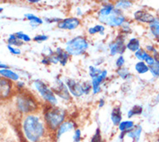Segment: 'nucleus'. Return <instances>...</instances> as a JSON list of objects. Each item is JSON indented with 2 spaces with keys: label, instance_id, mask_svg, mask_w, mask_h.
Segmentation results:
<instances>
[{
  "label": "nucleus",
  "instance_id": "5",
  "mask_svg": "<svg viewBox=\"0 0 159 142\" xmlns=\"http://www.w3.org/2000/svg\"><path fill=\"white\" fill-rule=\"evenodd\" d=\"M34 86L36 89L39 91V93L41 95V96L46 101H48L51 105H56L57 101L56 96L54 95V92L45 83L38 80V81L34 82Z\"/></svg>",
  "mask_w": 159,
  "mask_h": 142
},
{
  "label": "nucleus",
  "instance_id": "42",
  "mask_svg": "<svg viewBox=\"0 0 159 142\" xmlns=\"http://www.w3.org/2000/svg\"><path fill=\"white\" fill-rule=\"evenodd\" d=\"M25 86V83L22 82H19L18 83H17V87H19V88H22V87Z\"/></svg>",
  "mask_w": 159,
  "mask_h": 142
},
{
  "label": "nucleus",
  "instance_id": "8",
  "mask_svg": "<svg viewBox=\"0 0 159 142\" xmlns=\"http://www.w3.org/2000/svg\"><path fill=\"white\" fill-rule=\"evenodd\" d=\"M124 37H117V38L112 42L110 44V52L111 56H115L116 54H120L122 55L125 50V42H124Z\"/></svg>",
  "mask_w": 159,
  "mask_h": 142
},
{
  "label": "nucleus",
  "instance_id": "36",
  "mask_svg": "<svg viewBox=\"0 0 159 142\" xmlns=\"http://www.w3.org/2000/svg\"><path fill=\"white\" fill-rule=\"evenodd\" d=\"M8 48V49L10 50V52L13 54V55H19L21 51H20V49H17V48H13L12 46H11V45H8L7 46Z\"/></svg>",
  "mask_w": 159,
  "mask_h": 142
},
{
  "label": "nucleus",
  "instance_id": "44",
  "mask_svg": "<svg viewBox=\"0 0 159 142\" xmlns=\"http://www.w3.org/2000/svg\"><path fill=\"white\" fill-rule=\"evenodd\" d=\"M100 142H103V141H100Z\"/></svg>",
  "mask_w": 159,
  "mask_h": 142
},
{
  "label": "nucleus",
  "instance_id": "11",
  "mask_svg": "<svg viewBox=\"0 0 159 142\" xmlns=\"http://www.w3.org/2000/svg\"><path fill=\"white\" fill-rule=\"evenodd\" d=\"M75 127H76V124L74 123L73 121H65L64 123H62L60 125V127H59L56 131L57 140H59V139L62 137V135L66 134L67 132L75 129Z\"/></svg>",
  "mask_w": 159,
  "mask_h": 142
},
{
  "label": "nucleus",
  "instance_id": "38",
  "mask_svg": "<svg viewBox=\"0 0 159 142\" xmlns=\"http://www.w3.org/2000/svg\"><path fill=\"white\" fill-rule=\"evenodd\" d=\"M82 88H83V91H84V94H89V92H90V88H91V86H90L89 83H87V82H85V83H84L83 85H82Z\"/></svg>",
  "mask_w": 159,
  "mask_h": 142
},
{
  "label": "nucleus",
  "instance_id": "39",
  "mask_svg": "<svg viewBox=\"0 0 159 142\" xmlns=\"http://www.w3.org/2000/svg\"><path fill=\"white\" fill-rule=\"evenodd\" d=\"M146 49H147V50H148V51H149V52H153L154 54L157 52L155 48L153 47V46H151V45H148V46L146 47Z\"/></svg>",
  "mask_w": 159,
  "mask_h": 142
},
{
  "label": "nucleus",
  "instance_id": "27",
  "mask_svg": "<svg viewBox=\"0 0 159 142\" xmlns=\"http://www.w3.org/2000/svg\"><path fill=\"white\" fill-rule=\"evenodd\" d=\"M101 73H102V71L100 69H97V68H95L93 66H90V75L92 79L98 77L99 75H101Z\"/></svg>",
  "mask_w": 159,
  "mask_h": 142
},
{
  "label": "nucleus",
  "instance_id": "40",
  "mask_svg": "<svg viewBox=\"0 0 159 142\" xmlns=\"http://www.w3.org/2000/svg\"><path fill=\"white\" fill-rule=\"evenodd\" d=\"M0 68H1V69H8V66L6 64H4V63H1L0 64Z\"/></svg>",
  "mask_w": 159,
  "mask_h": 142
},
{
  "label": "nucleus",
  "instance_id": "30",
  "mask_svg": "<svg viewBox=\"0 0 159 142\" xmlns=\"http://www.w3.org/2000/svg\"><path fill=\"white\" fill-rule=\"evenodd\" d=\"M149 69H150V72L153 75V76L159 77V62H156L153 66L149 67Z\"/></svg>",
  "mask_w": 159,
  "mask_h": 142
},
{
  "label": "nucleus",
  "instance_id": "45",
  "mask_svg": "<svg viewBox=\"0 0 159 142\" xmlns=\"http://www.w3.org/2000/svg\"><path fill=\"white\" fill-rule=\"evenodd\" d=\"M158 142H159V141H158Z\"/></svg>",
  "mask_w": 159,
  "mask_h": 142
},
{
  "label": "nucleus",
  "instance_id": "34",
  "mask_svg": "<svg viewBox=\"0 0 159 142\" xmlns=\"http://www.w3.org/2000/svg\"><path fill=\"white\" fill-rule=\"evenodd\" d=\"M131 111L133 113L134 115H139V114H141L143 113V107L142 106H139V105H136L131 109Z\"/></svg>",
  "mask_w": 159,
  "mask_h": 142
},
{
  "label": "nucleus",
  "instance_id": "19",
  "mask_svg": "<svg viewBox=\"0 0 159 142\" xmlns=\"http://www.w3.org/2000/svg\"><path fill=\"white\" fill-rule=\"evenodd\" d=\"M0 74L4 78H7L9 80H12V81H17L19 79L18 75L14 73L11 69H1L0 70Z\"/></svg>",
  "mask_w": 159,
  "mask_h": 142
},
{
  "label": "nucleus",
  "instance_id": "6",
  "mask_svg": "<svg viewBox=\"0 0 159 142\" xmlns=\"http://www.w3.org/2000/svg\"><path fill=\"white\" fill-rule=\"evenodd\" d=\"M17 108L23 113L32 112L37 108V105L35 101L30 97L27 96H18L17 101Z\"/></svg>",
  "mask_w": 159,
  "mask_h": 142
},
{
  "label": "nucleus",
  "instance_id": "14",
  "mask_svg": "<svg viewBox=\"0 0 159 142\" xmlns=\"http://www.w3.org/2000/svg\"><path fill=\"white\" fill-rule=\"evenodd\" d=\"M143 128L141 126L136 125L135 127L131 131H129V133H127L126 136L128 138L131 139L134 142H138L141 138V134H142Z\"/></svg>",
  "mask_w": 159,
  "mask_h": 142
},
{
  "label": "nucleus",
  "instance_id": "35",
  "mask_svg": "<svg viewBox=\"0 0 159 142\" xmlns=\"http://www.w3.org/2000/svg\"><path fill=\"white\" fill-rule=\"evenodd\" d=\"M48 39L47 36H45V35H38V36H36L33 40H34L35 42H39V43H41V42H43V41H46Z\"/></svg>",
  "mask_w": 159,
  "mask_h": 142
},
{
  "label": "nucleus",
  "instance_id": "1",
  "mask_svg": "<svg viewBox=\"0 0 159 142\" xmlns=\"http://www.w3.org/2000/svg\"><path fill=\"white\" fill-rule=\"evenodd\" d=\"M45 133L42 120L36 115H28L23 121V134L28 142H40Z\"/></svg>",
  "mask_w": 159,
  "mask_h": 142
},
{
  "label": "nucleus",
  "instance_id": "22",
  "mask_svg": "<svg viewBox=\"0 0 159 142\" xmlns=\"http://www.w3.org/2000/svg\"><path fill=\"white\" fill-rule=\"evenodd\" d=\"M135 69L137 70V72L138 74H145L148 71H150L149 66L143 62H139L135 65Z\"/></svg>",
  "mask_w": 159,
  "mask_h": 142
},
{
  "label": "nucleus",
  "instance_id": "12",
  "mask_svg": "<svg viewBox=\"0 0 159 142\" xmlns=\"http://www.w3.org/2000/svg\"><path fill=\"white\" fill-rule=\"evenodd\" d=\"M134 18L136 20L139 22H143V23H149L150 24H152L156 17L151 14V13L146 12L144 11H138L134 13Z\"/></svg>",
  "mask_w": 159,
  "mask_h": 142
},
{
  "label": "nucleus",
  "instance_id": "2",
  "mask_svg": "<svg viewBox=\"0 0 159 142\" xmlns=\"http://www.w3.org/2000/svg\"><path fill=\"white\" fill-rule=\"evenodd\" d=\"M98 18L101 23L111 27L123 25L126 21L125 17L119 9L111 4L103 5L98 11Z\"/></svg>",
  "mask_w": 159,
  "mask_h": 142
},
{
  "label": "nucleus",
  "instance_id": "16",
  "mask_svg": "<svg viewBox=\"0 0 159 142\" xmlns=\"http://www.w3.org/2000/svg\"><path fill=\"white\" fill-rule=\"evenodd\" d=\"M55 56H56L57 62H60L63 66H65L66 64L67 60H68V57H69V54L65 50L62 49L61 48H57L56 50V53H55Z\"/></svg>",
  "mask_w": 159,
  "mask_h": 142
},
{
  "label": "nucleus",
  "instance_id": "24",
  "mask_svg": "<svg viewBox=\"0 0 159 142\" xmlns=\"http://www.w3.org/2000/svg\"><path fill=\"white\" fill-rule=\"evenodd\" d=\"M25 17L31 24H42L43 23V21L41 18H39V17H38L37 16H35L33 14H30V13H27V14H25Z\"/></svg>",
  "mask_w": 159,
  "mask_h": 142
},
{
  "label": "nucleus",
  "instance_id": "13",
  "mask_svg": "<svg viewBox=\"0 0 159 142\" xmlns=\"http://www.w3.org/2000/svg\"><path fill=\"white\" fill-rule=\"evenodd\" d=\"M107 70H103L101 75H99L98 77L94 78L92 79V82H91V86L93 88V94H98L99 91H100V84L102 83L103 80L106 78L107 76Z\"/></svg>",
  "mask_w": 159,
  "mask_h": 142
},
{
  "label": "nucleus",
  "instance_id": "23",
  "mask_svg": "<svg viewBox=\"0 0 159 142\" xmlns=\"http://www.w3.org/2000/svg\"><path fill=\"white\" fill-rule=\"evenodd\" d=\"M8 43L9 45H11V46L14 45V46L19 47V46H22L24 44V42H22L21 40H19V39L17 38L15 34H11L10 35V37H9Z\"/></svg>",
  "mask_w": 159,
  "mask_h": 142
},
{
  "label": "nucleus",
  "instance_id": "37",
  "mask_svg": "<svg viewBox=\"0 0 159 142\" xmlns=\"http://www.w3.org/2000/svg\"><path fill=\"white\" fill-rule=\"evenodd\" d=\"M125 64V58H124V56H120L118 58H117V60L116 62V65L120 69L123 67V65Z\"/></svg>",
  "mask_w": 159,
  "mask_h": 142
},
{
  "label": "nucleus",
  "instance_id": "33",
  "mask_svg": "<svg viewBox=\"0 0 159 142\" xmlns=\"http://www.w3.org/2000/svg\"><path fill=\"white\" fill-rule=\"evenodd\" d=\"M82 139V134L81 130L80 129H76L74 132L73 134V141L74 142H80Z\"/></svg>",
  "mask_w": 159,
  "mask_h": 142
},
{
  "label": "nucleus",
  "instance_id": "3",
  "mask_svg": "<svg viewBox=\"0 0 159 142\" xmlns=\"http://www.w3.org/2000/svg\"><path fill=\"white\" fill-rule=\"evenodd\" d=\"M66 113L64 109L51 107L44 112V121L49 129L57 131L62 123L65 122Z\"/></svg>",
  "mask_w": 159,
  "mask_h": 142
},
{
  "label": "nucleus",
  "instance_id": "18",
  "mask_svg": "<svg viewBox=\"0 0 159 142\" xmlns=\"http://www.w3.org/2000/svg\"><path fill=\"white\" fill-rule=\"evenodd\" d=\"M135 124L132 121H122L119 126H118V129L120 131L121 133H124V134H126L129 133V131L133 129L135 127Z\"/></svg>",
  "mask_w": 159,
  "mask_h": 142
},
{
  "label": "nucleus",
  "instance_id": "26",
  "mask_svg": "<svg viewBox=\"0 0 159 142\" xmlns=\"http://www.w3.org/2000/svg\"><path fill=\"white\" fill-rule=\"evenodd\" d=\"M89 33L90 35H95L97 33H100L101 35H103V31H104V27L103 25H95L94 27L89 28Z\"/></svg>",
  "mask_w": 159,
  "mask_h": 142
},
{
  "label": "nucleus",
  "instance_id": "28",
  "mask_svg": "<svg viewBox=\"0 0 159 142\" xmlns=\"http://www.w3.org/2000/svg\"><path fill=\"white\" fill-rule=\"evenodd\" d=\"M132 3L129 2V1H125V0H122V1H119L117 2L116 4V8L118 9H126V8H129L131 6Z\"/></svg>",
  "mask_w": 159,
  "mask_h": 142
},
{
  "label": "nucleus",
  "instance_id": "17",
  "mask_svg": "<svg viewBox=\"0 0 159 142\" xmlns=\"http://www.w3.org/2000/svg\"><path fill=\"white\" fill-rule=\"evenodd\" d=\"M111 121L114 126H119L121 122H122V112H121L120 107H116V108H113L111 112Z\"/></svg>",
  "mask_w": 159,
  "mask_h": 142
},
{
  "label": "nucleus",
  "instance_id": "31",
  "mask_svg": "<svg viewBox=\"0 0 159 142\" xmlns=\"http://www.w3.org/2000/svg\"><path fill=\"white\" fill-rule=\"evenodd\" d=\"M117 74L120 75L123 79H127L129 76V71L127 70V69H124V68H120L117 70Z\"/></svg>",
  "mask_w": 159,
  "mask_h": 142
},
{
  "label": "nucleus",
  "instance_id": "21",
  "mask_svg": "<svg viewBox=\"0 0 159 142\" xmlns=\"http://www.w3.org/2000/svg\"><path fill=\"white\" fill-rule=\"evenodd\" d=\"M150 30L152 35L159 41V18L156 17L154 22L150 24Z\"/></svg>",
  "mask_w": 159,
  "mask_h": 142
},
{
  "label": "nucleus",
  "instance_id": "10",
  "mask_svg": "<svg viewBox=\"0 0 159 142\" xmlns=\"http://www.w3.org/2000/svg\"><path fill=\"white\" fill-rule=\"evenodd\" d=\"M80 24V21L76 17H69L65 18L64 20H61L57 26L60 29H65V30H74L76 29Z\"/></svg>",
  "mask_w": 159,
  "mask_h": 142
},
{
  "label": "nucleus",
  "instance_id": "9",
  "mask_svg": "<svg viewBox=\"0 0 159 142\" xmlns=\"http://www.w3.org/2000/svg\"><path fill=\"white\" fill-rule=\"evenodd\" d=\"M66 86L69 89L70 93L76 97H79L84 94L82 85L79 82H76L75 80L72 79H67L66 80Z\"/></svg>",
  "mask_w": 159,
  "mask_h": 142
},
{
  "label": "nucleus",
  "instance_id": "29",
  "mask_svg": "<svg viewBox=\"0 0 159 142\" xmlns=\"http://www.w3.org/2000/svg\"><path fill=\"white\" fill-rule=\"evenodd\" d=\"M15 35H16V37H17V38L19 39V40H21L22 42H30V40H31V38L28 35L22 32V31L17 32Z\"/></svg>",
  "mask_w": 159,
  "mask_h": 142
},
{
  "label": "nucleus",
  "instance_id": "7",
  "mask_svg": "<svg viewBox=\"0 0 159 142\" xmlns=\"http://www.w3.org/2000/svg\"><path fill=\"white\" fill-rule=\"evenodd\" d=\"M53 92L61 97L62 99L65 100H70V91L68 89L67 86L65 85L64 82L61 81L60 79H57L54 85L52 87Z\"/></svg>",
  "mask_w": 159,
  "mask_h": 142
},
{
  "label": "nucleus",
  "instance_id": "20",
  "mask_svg": "<svg viewBox=\"0 0 159 142\" xmlns=\"http://www.w3.org/2000/svg\"><path fill=\"white\" fill-rule=\"evenodd\" d=\"M126 48L129 49L130 51L137 52L140 49V43L139 40L137 38H131L129 41V43H127Z\"/></svg>",
  "mask_w": 159,
  "mask_h": 142
},
{
  "label": "nucleus",
  "instance_id": "43",
  "mask_svg": "<svg viewBox=\"0 0 159 142\" xmlns=\"http://www.w3.org/2000/svg\"><path fill=\"white\" fill-rule=\"evenodd\" d=\"M155 101L156 102H159V94L157 95V97H156V99H155Z\"/></svg>",
  "mask_w": 159,
  "mask_h": 142
},
{
  "label": "nucleus",
  "instance_id": "15",
  "mask_svg": "<svg viewBox=\"0 0 159 142\" xmlns=\"http://www.w3.org/2000/svg\"><path fill=\"white\" fill-rule=\"evenodd\" d=\"M0 85H1V96H2V98L8 97L10 93H11V82L6 80V79H1Z\"/></svg>",
  "mask_w": 159,
  "mask_h": 142
},
{
  "label": "nucleus",
  "instance_id": "4",
  "mask_svg": "<svg viewBox=\"0 0 159 142\" xmlns=\"http://www.w3.org/2000/svg\"><path fill=\"white\" fill-rule=\"evenodd\" d=\"M88 46H89L88 41L84 37H77L66 43L65 51L69 55L80 56L86 51V49H88Z\"/></svg>",
  "mask_w": 159,
  "mask_h": 142
},
{
  "label": "nucleus",
  "instance_id": "25",
  "mask_svg": "<svg viewBox=\"0 0 159 142\" xmlns=\"http://www.w3.org/2000/svg\"><path fill=\"white\" fill-rule=\"evenodd\" d=\"M135 56H136V57L138 58V60H140V62H145V60L147 59V57L150 56V55H149L144 49H140L139 50H138L137 52H135Z\"/></svg>",
  "mask_w": 159,
  "mask_h": 142
},
{
  "label": "nucleus",
  "instance_id": "41",
  "mask_svg": "<svg viewBox=\"0 0 159 142\" xmlns=\"http://www.w3.org/2000/svg\"><path fill=\"white\" fill-rule=\"evenodd\" d=\"M103 105H104V101L103 99H101L100 101H99V108H102Z\"/></svg>",
  "mask_w": 159,
  "mask_h": 142
},
{
  "label": "nucleus",
  "instance_id": "32",
  "mask_svg": "<svg viewBox=\"0 0 159 142\" xmlns=\"http://www.w3.org/2000/svg\"><path fill=\"white\" fill-rule=\"evenodd\" d=\"M102 141V137H101V133L100 130L97 129L95 134L92 136V138L90 140V142H100Z\"/></svg>",
  "mask_w": 159,
  "mask_h": 142
}]
</instances>
